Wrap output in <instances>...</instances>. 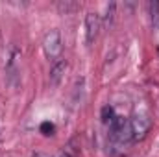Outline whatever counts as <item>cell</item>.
<instances>
[{
    "instance_id": "7a4b0ae2",
    "label": "cell",
    "mask_w": 159,
    "mask_h": 157,
    "mask_svg": "<svg viewBox=\"0 0 159 157\" xmlns=\"http://www.w3.org/2000/svg\"><path fill=\"white\" fill-rule=\"evenodd\" d=\"M152 128V120L146 115H133L129 118V129H131V139L133 141H141L146 137V133Z\"/></svg>"
},
{
    "instance_id": "6da1fadb",
    "label": "cell",
    "mask_w": 159,
    "mask_h": 157,
    "mask_svg": "<svg viewBox=\"0 0 159 157\" xmlns=\"http://www.w3.org/2000/svg\"><path fill=\"white\" fill-rule=\"evenodd\" d=\"M63 50V41H61V34L57 30H50L44 39H43V52L46 56V59H50L52 63L59 59Z\"/></svg>"
},
{
    "instance_id": "52a82bcc",
    "label": "cell",
    "mask_w": 159,
    "mask_h": 157,
    "mask_svg": "<svg viewBox=\"0 0 159 157\" xmlns=\"http://www.w3.org/2000/svg\"><path fill=\"white\" fill-rule=\"evenodd\" d=\"M41 131H44V135H52V131H54V126L46 122V124H43V126H41Z\"/></svg>"
},
{
    "instance_id": "5b68a950",
    "label": "cell",
    "mask_w": 159,
    "mask_h": 157,
    "mask_svg": "<svg viewBox=\"0 0 159 157\" xmlns=\"http://www.w3.org/2000/svg\"><path fill=\"white\" fill-rule=\"evenodd\" d=\"M150 15L154 28H159V2H150Z\"/></svg>"
},
{
    "instance_id": "ba28073f",
    "label": "cell",
    "mask_w": 159,
    "mask_h": 157,
    "mask_svg": "<svg viewBox=\"0 0 159 157\" xmlns=\"http://www.w3.org/2000/svg\"><path fill=\"white\" fill-rule=\"evenodd\" d=\"M32 157H48V155H46V154H43V152H34Z\"/></svg>"
},
{
    "instance_id": "3957f363",
    "label": "cell",
    "mask_w": 159,
    "mask_h": 157,
    "mask_svg": "<svg viewBox=\"0 0 159 157\" xmlns=\"http://www.w3.org/2000/svg\"><path fill=\"white\" fill-rule=\"evenodd\" d=\"M100 28H102V20L100 15L94 11H89L85 15V43L91 46L100 35Z\"/></svg>"
},
{
    "instance_id": "9c48e42d",
    "label": "cell",
    "mask_w": 159,
    "mask_h": 157,
    "mask_svg": "<svg viewBox=\"0 0 159 157\" xmlns=\"http://www.w3.org/2000/svg\"><path fill=\"white\" fill-rule=\"evenodd\" d=\"M157 52H159V50H157Z\"/></svg>"
},
{
    "instance_id": "8992f818",
    "label": "cell",
    "mask_w": 159,
    "mask_h": 157,
    "mask_svg": "<svg viewBox=\"0 0 159 157\" xmlns=\"http://www.w3.org/2000/svg\"><path fill=\"white\" fill-rule=\"evenodd\" d=\"M115 117H117V115H115L113 107H109V105H107V107H104V109H102V120H104V124H109Z\"/></svg>"
},
{
    "instance_id": "277c9868",
    "label": "cell",
    "mask_w": 159,
    "mask_h": 157,
    "mask_svg": "<svg viewBox=\"0 0 159 157\" xmlns=\"http://www.w3.org/2000/svg\"><path fill=\"white\" fill-rule=\"evenodd\" d=\"M67 69H69L67 59L59 57L57 61H54L52 67H50V83H52V85H57V83L61 81V78H63V74H65Z\"/></svg>"
}]
</instances>
